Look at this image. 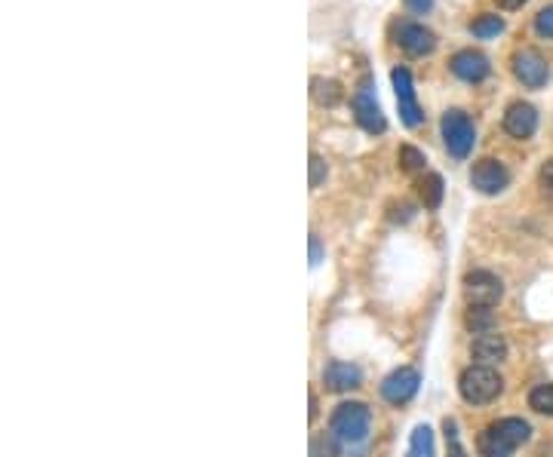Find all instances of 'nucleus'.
Wrapping results in <instances>:
<instances>
[{"mask_svg": "<svg viewBox=\"0 0 553 457\" xmlns=\"http://www.w3.org/2000/svg\"><path fill=\"white\" fill-rule=\"evenodd\" d=\"M369 430H372V412L363 402H341L332 412V421H329L332 443L345 448V452H354V448L369 443Z\"/></svg>", "mask_w": 553, "mask_h": 457, "instance_id": "nucleus-1", "label": "nucleus"}, {"mask_svg": "<svg viewBox=\"0 0 553 457\" xmlns=\"http://www.w3.org/2000/svg\"><path fill=\"white\" fill-rule=\"evenodd\" d=\"M529 436H532V427L523 417H504L480 433L477 452L480 457H510L520 445L529 443Z\"/></svg>", "mask_w": 553, "mask_h": 457, "instance_id": "nucleus-2", "label": "nucleus"}, {"mask_svg": "<svg viewBox=\"0 0 553 457\" xmlns=\"http://www.w3.org/2000/svg\"><path fill=\"white\" fill-rule=\"evenodd\" d=\"M458 390H462V399L471 402V406H486L504 390V381L492 366H471L458 378Z\"/></svg>", "mask_w": 553, "mask_h": 457, "instance_id": "nucleus-3", "label": "nucleus"}, {"mask_svg": "<svg viewBox=\"0 0 553 457\" xmlns=\"http://www.w3.org/2000/svg\"><path fill=\"white\" fill-rule=\"evenodd\" d=\"M440 133H443V142H446V151L455 160H464L467 154L473 151V145H477V126H473V120L467 117L464 111H458V107L443 114Z\"/></svg>", "mask_w": 553, "mask_h": 457, "instance_id": "nucleus-4", "label": "nucleus"}, {"mask_svg": "<svg viewBox=\"0 0 553 457\" xmlns=\"http://www.w3.org/2000/svg\"><path fill=\"white\" fill-rule=\"evenodd\" d=\"M510 68H513V77H517V80L523 83V87H529V89H541L544 83L550 80L548 59H544L539 50H532V46L513 52Z\"/></svg>", "mask_w": 553, "mask_h": 457, "instance_id": "nucleus-5", "label": "nucleus"}, {"mask_svg": "<svg viewBox=\"0 0 553 457\" xmlns=\"http://www.w3.org/2000/svg\"><path fill=\"white\" fill-rule=\"evenodd\" d=\"M504 295V285L489 270H473L464 276V298L471 307H495Z\"/></svg>", "mask_w": 553, "mask_h": 457, "instance_id": "nucleus-6", "label": "nucleus"}, {"mask_svg": "<svg viewBox=\"0 0 553 457\" xmlns=\"http://www.w3.org/2000/svg\"><path fill=\"white\" fill-rule=\"evenodd\" d=\"M354 117H357V123H360V126H363L369 135H381V133L387 129L385 114H381L376 96H372L369 77H366V80L360 83V89L354 92Z\"/></svg>", "mask_w": 553, "mask_h": 457, "instance_id": "nucleus-7", "label": "nucleus"}, {"mask_svg": "<svg viewBox=\"0 0 553 457\" xmlns=\"http://www.w3.org/2000/svg\"><path fill=\"white\" fill-rule=\"evenodd\" d=\"M391 83H394V89H396V105H400V120L406 123V126H422V120H424V114H422V107H418L415 102V87H412V74H409V68H394L391 71Z\"/></svg>", "mask_w": 553, "mask_h": 457, "instance_id": "nucleus-8", "label": "nucleus"}, {"mask_svg": "<svg viewBox=\"0 0 553 457\" xmlns=\"http://www.w3.org/2000/svg\"><path fill=\"white\" fill-rule=\"evenodd\" d=\"M471 184L480 193H486V197H495V193H501L510 184V173L504 169V163H498L492 157H482V160L473 163Z\"/></svg>", "mask_w": 553, "mask_h": 457, "instance_id": "nucleus-9", "label": "nucleus"}, {"mask_svg": "<svg viewBox=\"0 0 553 457\" xmlns=\"http://www.w3.org/2000/svg\"><path fill=\"white\" fill-rule=\"evenodd\" d=\"M418 384H422V375L415 368H396L381 381V396L391 402V406H406L418 393Z\"/></svg>", "mask_w": 553, "mask_h": 457, "instance_id": "nucleus-10", "label": "nucleus"}, {"mask_svg": "<svg viewBox=\"0 0 553 457\" xmlns=\"http://www.w3.org/2000/svg\"><path fill=\"white\" fill-rule=\"evenodd\" d=\"M452 74L464 83H482L489 74H492V65H489V56L480 50H458L449 61Z\"/></svg>", "mask_w": 553, "mask_h": 457, "instance_id": "nucleus-11", "label": "nucleus"}, {"mask_svg": "<svg viewBox=\"0 0 553 457\" xmlns=\"http://www.w3.org/2000/svg\"><path fill=\"white\" fill-rule=\"evenodd\" d=\"M396 43L409 52V56H431L437 50V34L424 28L422 22H400L396 28Z\"/></svg>", "mask_w": 553, "mask_h": 457, "instance_id": "nucleus-12", "label": "nucleus"}, {"mask_svg": "<svg viewBox=\"0 0 553 457\" xmlns=\"http://www.w3.org/2000/svg\"><path fill=\"white\" fill-rule=\"evenodd\" d=\"M535 129H539V111H535L529 102H513L508 111H504V133L510 138L526 142V138L535 135Z\"/></svg>", "mask_w": 553, "mask_h": 457, "instance_id": "nucleus-13", "label": "nucleus"}, {"mask_svg": "<svg viewBox=\"0 0 553 457\" xmlns=\"http://www.w3.org/2000/svg\"><path fill=\"white\" fill-rule=\"evenodd\" d=\"M471 356H473V366H498V362L508 356V340H504L498 331H480L471 344Z\"/></svg>", "mask_w": 553, "mask_h": 457, "instance_id": "nucleus-14", "label": "nucleus"}, {"mask_svg": "<svg viewBox=\"0 0 553 457\" xmlns=\"http://www.w3.org/2000/svg\"><path fill=\"white\" fill-rule=\"evenodd\" d=\"M323 381L332 393H345V390L360 387L363 371L357 366H350V362H329V366L323 368Z\"/></svg>", "mask_w": 553, "mask_h": 457, "instance_id": "nucleus-15", "label": "nucleus"}, {"mask_svg": "<svg viewBox=\"0 0 553 457\" xmlns=\"http://www.w3.org/2000/svg\"><path fill=\"white\" fill-rule=\"evenodd\" d=\"M310 96H314L317 105L335 107L341 98H345V89H341V83L332 80V77H314V80H310Z\"/></svg>", "mask_w": 553, "mask_h": 457, "instance_id": "nucleus-16", "label": "nucleus"}, {"mask_svg": "<svg viewBox=\"0 0 553 457\" xmlns=\"http://www.w3.org/2000/svg\"><path fill=\"white\" fill-rule=\"evenodd\" d=\"M443 193L446 188H443V178L437 173H424L418 178V197H422L424 209H437L443 203Z\"/></svg>", "mask_w": 553, "mask_h": 457, "instance_id": "nucleus-17", "label": "nucleus"}, {"mask_svg": "<svg viewBox=\"0 0 553 457\" xmlns=\"http://www.w3.org/2000/svg\"><path fill=\"white\" fill-rule=\"evenodd\" d=\"M504 31V19L498 13H480L477 19L471 22V34L477 37V41H492Z\"/></svg>", "mask_w": 553, "mask_h": 457, "instance_id": "nucleus-18", "label": "nucleus"}, {"mask_svg": "<svg viewBox=\"0 0 553 457\" xmlns=\"http://www.w3.org/2000/svg\"><path fill=\"white\" fill-rule=\"evenodd\" d=\"M406 457H434V433H431L427 424H418V427L412 430Z\"/></svg>", "mask_w": 553, "mask_h": 457, "instance_id": "nucleus-19", "label": "nucleus"}, {"mask_svg": "<svg viewBox=\"0 0 553 457\" xmlns=\"http://www.w3.org/2000/svg\"><path fill=\"white\" fill-rule=\"evenodd\" d=\"M529 406L535 408L539 415L553 417V384H539L532 393H529Z\"/></svg>", "mask_w": 553, "mask_h": 457, "instance_id": "nucleus-20", "label": "nucleus"}, {"mask_svg": "<svg viewBox=\"0 0 553 457\" xmlns=\"http://www.w3.org/2000/svg\"><path fill=\"white\" fill-rule=\"evenodd\" d=\"M424 154L418 148H412V145H403L400 148V166L406 169V173H424Z\"/></svg>", "mask_w": 553, "mask_h": 457, "instance_id": "nucleus-21", "label": "nucleus"}, {"mask_svg": "<svg viewBox=\"0 0 553 457\" xmlns=\"http://www.w3.org/2000/svg\"><path fill=\"white\" fill-rule=\"evenodd\" d=\"M443 433H446V448H449V457H464V448H462V436H458V424L446 417L443 421Z\"/></svg>", "mask_w": 553, "mask_h": 457, "instance_id": "nucleus-22", "label": "nucleus"}, {"mask_svg": "<svg viewBox=\"0 0 553 457\" xmlns=\"http://www.w3.org/2000/svg\"><path fill=\"white\" fill-rule=\"evenodd\" d=\"M535 31H539V37H548V41H553V4L544 6V10L535 15Z\"/></svg>", "mask_w": 553, "mask_h": 457, "instance_id": "nucleus-23", "label": "nucleus"}, {"mask_svg": "<svg viewBox=\"0 0 553 457\" xmlns=\"http://www.w3.org/2000/svg\"><path fill=\"white\" fill-rule=\"evenodd\" d=\"M326 178V163L320 154H310V188H317Z\"/></svg>", "mask_w": 553, "mask_h": 457, "instance_id": "nucleus-24", "label": "nucleus"}, {"mask_svg": "<svg viewBox=\"0 0 553 457\" xmlns=\"http://www.w3.org/2000/svg\"><path fill=\"white\" fill-rule=\"evenodd\" d=\"M539 184H541V191L548 193V197L553 200V160H548L541 166V173H539Z\"/></svg>", "mask_w": 553, "mask_h": 457, "instance_id": "nucleus-25", "label": "nucleus"}, {"mask_svg": "<svg viewBox=\"0 0 553 457\" xmlns=\"http://www.w3.org/2000/svg\"><path fill=\"white\" fill-rule=\"evenodd\" d=\"M403 4H406V10L415 15H424L434 10V0H403Z\"/></svg>", "mask_w": 553, "mask_h": 457, "instance_id": "nucleus-26", "label": "nucleus"}, {"mask_svg": "<svg viewBox=\"0 0 553 457\" xmlns=\"http://www.w3.org/2000/svg\"><path fill=\"white\" fill-rule=\"evenodd\" d=\"M320 255H323V249H320V239H317V237H310V261H314V265H317V261H320Z\"/></svg>", "mask_w": 553, "mask_h": 457, "instance_id": "nucleus-27", "label": "nucleus"}, {"mask_svg": "<svg viewBox=\"0 0 553 457\" xmlns=\"http://www.w3.org/2000/svg\"><path fill=\"white\" fill-rule=\"evenodd\" d=\"M526 0H498V6H504V10H520Z\"/></svg>", "mask_w": 553, "mask_h": 457, "instance_id": "nucleus-28", "label": "nucleus"}]
</instances>
